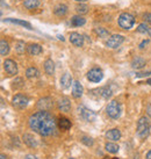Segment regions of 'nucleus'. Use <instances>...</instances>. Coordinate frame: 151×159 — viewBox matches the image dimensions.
<instances>
[{"mask_svg": "<svg viewBox=\"0 0 151 159\" xmlns=\"http://www.w3.org/2000/svg\"><path fill=\"white\" fill-rule=\"evenodd\" d=\"M147 111H148V115L151 117V102L148 105V107H147Z\"/></svg>", "mask_w": 151, "mask_h": 159, "instance_id": "e433bc0d", "label": "nucleus"}, {"mask_svg": "<svg viewBox=\"0 0 151 159\" xmlns=\"http://www.w3.org/2000/svg\"><path fill=\"white\" fill-rule=\"evenodd\" d=\"M58 39H59V40H62V41H64V37H63V36H61V35L58 36Z\"/></svg>", "mask_w": 151, "mask_h": 159, "instance_id": "79ce46f5", "label": "nucleus"}, {"mask_svg": "<svg viewBox=\"0 0 151 159\" xmlns=\"http://www.w3.org/2000/svg\"><path fill=\"white\" fill-rule=\"evenodd\" d=\"M149 44V40H145V41H143L142 43L140 44V49H144L145 48V45Z\"/></svg>", "mask_w": 151, "mask_h": 159, "instance_id": "c9c22d12", "label": "nucleus"}, {"mask_svg": "<svg viewBox=\"0 0 151 159\" xmlns=\"http://www.w3.org/2000/svg\"><path fill=\"white\" fill-rule=\"evenodd\" d=\"M148 33H149V35H150V37H151V28L149 29V31H148Z\"/></svg>", "mask_w": 151, "mask_h": 159, "instance_id": "a18cd8bd", "label": "nucleus"}, {"mask_svg": "<svg viewBox=\"0 0 151 159\" xmlns=\"http://www.w3.org/2000/svg\"><path fill=\"white\" fill-rule=\"evenodd\" d=\"M76 11H77L79 14H85V13H87V12H89V7H87L86 5L80 4L76 7Z\"/></svg>", "mask_w": 151, "mask_h": 159, "instance_id": "c756f323", "label": "nucleus"}, {"mask_svg": "<svg viewBox=\"0 0 151 159\" xmlns=\"http://www.w3.org/2000/svg\"><path fill=\"white\" fill-rule=\"evenodd\" d=\"M123 41H125V37L122 35H112V36H109V39L106 41V45L108 48L115 49V48H117V47H120Z\"/></svg>", "mask_w": 151, "mask_h": 159, "instance_id": "423d86ee", "label": "nucleus"}, {"mask_svg": "<svg viewBox=\"0 0 151 159\" xmlns=\"http://www.w3.org/2000/svg\"><path fill=\"white\" fill-rule=\"evenodd\" d=\"M106 137H107V139H111V141H113V142L119 141L121 138L120 130H119V129H111L109 131L106 133Z\"/></svg>", "mask_w": 151, "mask_h": 159, "instance_id": "4468645a", "label": "nucleus"}, {"mask_svg": "<svg viewBox=\"0 0 151 159\" xmlns=\"http://www.w3.org/2000/svg\"><path fill=\"white\" fill-rule=\"evenodd\" d=\"M78 111H79V114L80 116L85 120V121H89V122H93L94 120H95V113L92 111L91 109H87L86 107L84 106H80L78 108Z\"/></svg>", "mask_w": 151, "mask_h": 159, "instance_id": "6e6552de", "label": "nucleus"}, {"mask_svg": "<svg viewBox=\"0 0 151 159\" xmlns=\"http://www.w3.org/2000/svg\"><path fill=\"white\" fill-rule=\"evenodd\" d=\"M23 142H25V144L27 146H29V148H35L37 145V142H36V138L33 135L30 134H25L22 137Z\"/></svg>", "mask_w": 151, "mask_h": 159, "instance_id": "ddd939ff", "label": "nucleus"}, {"mask_svg": "<svg viewBox=\"0 0 151 159\" xmlns=\"http://www.w3.org/2000/svg\"><path fill=\"white\" fill-rule=\"evenodd\" d=\"M0 158H1V159H7V157H6L5 155H1V156H0Z\"/></svg>", "mask_w": 151, "mask_h": 159, "instance_id": "a19ab883", "label": "nucleus"}, {"mask_svg": "<svg viewBox=\"0 0 151 159\" xmlns=\"http://www.w3.org/2000/svg\"><path fill=\"white\" fill-rule=\"evenodd\" d=\"M27 51L30 56H36L42 52V47L40 44H29L27 47Z\"/></svg>", "mask_w": 151, "mask_h": 159, "instance_id": "2eb2a0df", "label": "nucleus"}, {"mask_svg": "<svg viewBox=\"0 0 151 159\" xmlns=\"http://www.w3.org/2000/svg\"><path fill=\"white\" fill-rule=\"evenodd\" d=\"M149 29H150V28L147 26V23H141V25H138V27H137V31L138 33H142V34L148 33Z\"/></svg>", "mask_w": 151, "mask_h": 159, "instance_id": "2f4dec72", "label": "nucleus"}, {"mask_svg": "<svg viewBox=\"0 0 151 159\" xmlns=\"http://www.w3.org/2000/svg\"><path fill=\"white\" fill-rule=\"evenodd\" d=\"M75 1H78V2H84V1H86V0H75Z\"/></svg>", "mask_w": 151, "mask_h": 159, "instance_id": "37998d69", "label": "nucleus"}, {"mask_svg": "<svg viewBox=\"0 0 151 159\" xmlns=\"http://www.w3.org/2000/svg\"><path fill=\"white\" fill-rule=\"evenodd\" d=\"M70 159H75V158H70Z\"/></svg>", "mask_w": 151, "mask_h": 159, "instance_id": "de8ad7c7", "label": "nucleus"}, {"mask_svg": "<svg viewBox=\"0 0 151 159\" xmlns=\"http://www.w3.org/2000/svg\"><path fill=\"white\" fill-rule=\"evenodd\" d=\"M39 75H40V72L36 67H29L26 71L27 78H36V77H39Z\"/></svg>", "mask_w": 151, "mask_h": 159, "instance_id": "a878e982", "label": "nucleus"}, {"mask_svg": "<svg viewBox=\"0 0 151 159\" xmlns=\"http://www.w3.org/2000/svg\"><path fill=\"white\" fill-rule=\"evenodd\" d=\"M106 111H107V114H108V116L112 117V119H114V120L119 119V117H120V115H121L120 103L116 101V100L111 101L109 103H108V106H107Z\"/></svg>", "mask_w": 151, "mask_h": 159, "instance_id": "7ed1b4c3", "label": "nucleus"}, {"mask_svg": "<svg viewBox=\"0 0 151 159\" xmlns=\"http://www.w3.org/2000/svg\"><path fill=\"white\" fill-rule=\"evenodd\" d=\"M9 51V45L8 43L6 42V41L1 40L0 42V53H1V56H6Z\"/></svg>", "mask_w": 151, "mask_h": 159, "instance_id": "393cba45", "label": "nucleus"}, {"mask_svg": "<svg viewBox=\"0 0 151 159\" xmlns=\"http://www.w3.org/2000/svg\"><path fill=\"white\" fill-rule=\"evenodd\" d=\"M143 18H144V20H145L147 22L151 23V13H145L143 15Z\"/></svg>", "mask_w": 151, "mask_h": 159, "instance_id": "f704fd0d", "label": "nucleus"}, {"mask_svg": "<svg viewBox=\"0 0 151 159\" xmlns=\"http://www.w3.org/2000/svg\"><path fill=\"white\" fill-rule=\"evenodd\" d=\"M67 12V7L65 5H57L55 9H53V13L56 14L57 16H64Z\"/></svg>", "mask_w": 151, "mask_h": 159, "instance_id": "aec40b11", "label": "nucleus"}, {"mask_svg": "<svg viewBox=\"0 0 151 159\" xmlns=\"http://www.w3.org/2000/svg\"><path fill=\"white\" fill-rule=\"evenodd\" d=\"M29 127L41 136H50L56 129V122L47 111H37L29 117Z\"/></svg>", "mask_w": 151, "mask_h": 159, "instance_id": "f257e3e1", "label": "nucleus"}, {"mask_svg": "<svg viewBox=\"0 0 151 159\" xmlns=\"http://www.w3.org/2000/svg\"><path fill=\"white\" fill-rule=\"evenodd\" d=\"M58 125H59V128L62 129V130H67V129L71 128V122L66 117H61L59 122H58Z\"/></svg>", "mask_w": 151, "mask_h": 159, "instance_id": "412c9836", "label": "nucleus"}, {"mask_svg": "<svg viewBox=\"0 0 151 159\" xmlns=\"http://www.w3.org/2000/svg\"><path fill=\"white\" fill-rule=\"evenodd\" d=\"M72 84V78L71 75H69V73H65V75H63L62 78H61V87L64 89H69Z\"/></svg>", "mask_w": 151, "mask_h": 159, "instance_id": "dca6fc26", "label": "nucleus"}, {"mask_svg": "<svg viewBox=\"0 0 151 159\" xmlns=\"http://www.w3.org/2000/svg\"><path fill=\"white\" fill-rule=\"evenodd\" d=\"M6 22H11V23H16V25H20V26H23L28 28V29H31V25L27 21H22V20H16V19H6L5 20Z\"/></svg>", "mask_w": 151, "mask_h": 159, "instance_id": "5701e85b", "label": "nucleus"}, {"mask_svg": "<svg viewBox=\"0 0 151 159\" xmlns=\"http://www.w3.org/2000/svg\"><path fill=\"white\" fill-rule=\"evenodd\" d=\"M51 106H53V102L50 98H44L39 101V107L41 108V111H48Z\"/></svg>", "mask_w": 151, "mask_h": 159, "instance_id": "f3484780", "label": "nucleus"}, {"mask_svg": "<svg viewBox=\"0 0 151 159\" xmlns=\"http://www.w3.org/2000/svg\"><path fill=\"white\" fill-rule=\"evenodd\" d=\"M81 142L84 143L85 145H87V146H92V145H93V141H92V138H89V137H83Z\"/></svg>", "mask_w": 151, "mask_h": 159, "instance_id": "72a5a7b5", "label": "nucleus"}, {"mask_svg": "<svg viewBox=\"0 0 151 159\" xmlns=\"http://www.w3.org/2000/svg\"><path fill=\"white\" fill-rule=\"evenodd\" d=\"M72 95L76 99H78V98H80L83 95V86H81V84H80L78 80L72 84Z\"/></svg>", "mask_w": 151, "mask_h": 159, "instance_id": "9b49d317", "label": "nucleus"}, {"mask_svg": "<svg viewBox=\"0 0 151 159\" xmlns=\"http://www.w3.org/2000/svg\"><path fill=\"white\" fill-rule=\"evenodd\" d=\"M1 2H4V0H1Z\"/></svg>", "mask_w": 151, "mask_h": 159, "instance_id": "49530a36", "label": "nucleus"}, {"mask_svg": "<svg viewBox=\"0 0 151 159\" xmlns=\"http://www.w3.org/2000/svg\"><path fill=\"white\" fill-rule=\"evenodd\" d=\"M27 159H37V158H36V157H34V156L29 155V156H27Z\"/></svg>", "mask_w": 151, "mask_h": 159, "instance_id": "4c0bfd02", "label": "nucleus"}, {"mask_svg": "<svg viewBox=\"0 0 151 159\" xmlns=\"http://www.w3.org/2000/svg\"><path fill=\"white\" fill-rule=\"evenodd\" d=\"M99 94L103 99H108V98L112 97V89L109 87H102V89H99Z\"/></svg>", "mask_w": 151, "mask_h": 159, "instance_id": "bb28decb", "label": "nucleus"}, {"mask_svg": "<svg viewBox=\"0 0 151 159\" xmlns=\"http://www.w3.org/2000/svg\"><path fill=\"white\" fill-rule=\"evenodd\" d=\"M22 84H23V80L21 78H16L13 81V87L14 89H20V87H22Z\"/></svg>", "mask_w": 151, "mask_h": 159, "instance_id": "473e14b6", "label": "nucleus"}, {"mask_svg": "<svg viewBox=\"0 0 151 159\" xmlns=\"http://www.w3.org/2000/svg\"><path fill=\"white\" fill-rule=\"evenodd\" d=\"M44 71L47 75H53V72H55V64L51 59H47L44 63Z\"/></svg>", "mask_w": 151, "mask_h": 159, "instance_id": "a211bd4d", "label": "nucleus"}, {"mask_svg": "<svg viewBox=\"0 0 151 159\" xmlns=\"http://www.w3.org/2000/svg\"><path fill=\"white\" fill-rule=\"evenodd\" d=\"M134 23H135V19L131 14L129 13H122L119 16V26L123 28L126 30H128L130 28H133Z\"/></svg>", "mask_w": 151, "mask_h": 159, "instance_id": "20e7f679", "label": "nucleus"}, {"mask_svg": "<svg viewBox=\"0 0 151 159\" xmlns=\"http://www.w3.org/2000/svg\"><path fill=\"white\" fill-rule=\"evenodd\" d=\"M150 134V123L147 117H141L137 122V135L140 138H147Z\"/></svg>", "mask_w": 151, "mask_h": 159, "instance_id": "f03ea898", "label": "nucleus"}, {"mask_svg": "<svg viewBox=\"0 0 151 159\" xmlns=\"http://www.w3.org/2000/svg\"><path fill=\"white\" fill-rule=\"evenodd\" d=\"M28 102H29V99L22 94H16V95H14L13 99H12V103H13V106L15 108H18V109H22L28 105Z\"/></svg>", "mask_w": 151, "mask_h": 159, "instance_id": "39448f33", "label": "nucleus"}, {"mask_svg": "<svg viewBox=\"0 0 151 159\" xmlns=\"http://www.w3.org/2000/svg\"><path fill=\"white\" fill-rule=\"evenodd\" d=\"M70 42L76 47H83L84 44V37L79 33H71L70 34Z\"/></svg>", "mask_w": 151, "mask_h": 159, "instance_id": "9d476101", "label": "nucleus"}, {"mask_svg": "<svg viewBox=\"0 0 151 159\" xmlns=\"http://www.w3.org/2000/svg\"><path fill=\"white\" fill-rule=\"evenodd\" d=\"M58 108L62 111L67 113V111H70V109H71V102H70V100L67 98H63V99H61L58 101Z\"/></svg>", "mask_w": 151, "mask_h": 159, "instance_id": "f8f14e48", "label": "nucleus"}, {"mask_svg": "<svg viewBox=\"0 0 151 159\" xmlns=\"http://www.w3.org/2000/svg\"><path fill=\"white\" fill-rule=\"evenodd\" d=\"M147 84L151 85V79H148V81H147Z\"/></svg>", "mask_w": 151, "mask_h": 159, "instance_id": "c03bdc74", "label": "nucleus"}, {"mask_svg": "<svg viewBox=\"0 0 151 159\" xmlns=\"http://www.w3.org/2000/svg\"><path fill=\"white\" fill-rule=\"evenodd\" d=\"M147 159H151V151H149L147 155Z\"/></svg>", "mask_w": 151, "mask_h": 159, "instance_id": "58836bf2", "label": "nucleus"}, {"mask_svg": "<svg viewBox=\"0 0 151 159\" xmlns=\"http://www.w3.org/2000/svg\"><path fill=\"white\" fill-rule=\"evenodd\" d=\"M86 20L84 18H81L80 15H76L71 19V25L75 27H80V26H84Z\"/></svg>", "mask_w": 151, "mask_h": 159, "instance_id": "4be33fe9", "label": "nucleus"}, {"mask_svg": "<svg viewBox=\"0 0 151 159\" xmlns=\"http://www.w3.org/2000/svg\"><path fill=\"white\" fill-rule=\"evenodd\" d=\"M4 69L9 75H15L18 73V66L16 63L12 59H6L4 62Z\"/></svg>", "mask_w": 151, "mask_h": 159, "instance_id": "1a4fd4ad", "label": "nucleus"}, {"mask_svg": "<svg viewBox=\"0 0 151 159\" xmlns=\"http://www.w3.org/2000/svg\"><path fill=\"white\" fill-rule=\"evenodd\" d=\"M103 78V72L100 69H92L87 73V79L92 83H99Z\"/></svg>", "mask_w": 151, "mask_h": 159, "instance_id": "0eeeda50", "label": "nucleus"}, {"mask_svg": "<svg viewBox=\"0 0 151 159\" xmlns=\"http://www.w3.org/2000/svg\"><path fill=\"white\" fill-rule=\"evenodd\" d=\"M95 33L99 35V37H109V31L105 28H95Z\"/></svg>", "mask_w": 151, "mask_h": 159, "instance_id": "c85d7f7f", "label": "nucleus"}, {"mask_svg": "<svg viewBox=\"0 0 151 159\" xmlns=\"http://www.w3.org/2000/svg\"><path fill=\"white\" fill-rule=\"evenodd\" d=\"M23 5H25L26 8L34 9L40 6V1H39V0H25V1H23Z\"/></svg>", "mask_w": 151, "mask_h": 159, "instance_id": "b1692460", "label": "nucleus"}, {"mask_svg": "<svg viewBox=\"0 0 151 159\" xmlns=\"http://www.w3.org/2000/svg\"><path fill=\"white\" fill-rule=\"evenodd\" d=\"M106 150L108 151V152H111V153H116L117 151H119V145L117 144H115V143H107L106 144Z\"/></svg>", "mask_w": 151, "mask_h": 159, "instance_id": "cd10ccee", "label": "nucleus"}, {"mask_svg": "<svg viewBox=\"0 0 151 159\" xmlns=\"http://www.w3.org/2000/svg\"><path fill=\"white\" fill-rule=\"evenodd\" d=\"M15 50H16L19 53H22L23 51H25V42L18 41V42L15 43Z\"/></svg>", "mask_w": 151, "mask_h": 159, "instance_id": "7c9ffc66", "label": "nucleus"}, {"mask_svg": "<svg viewBox=\"0 0 151 159\" xmlns=\"http://www.w3.org/2000/svg\"><path fill=\"white\" fill-rule=\"evenodd\" d=\"M145 64H147V62L143 58L136 57L133 61V63H131V66H133V69H137L138 70V69H142V67L145 66Z\"/></svg>", "mask_w": 151, "mask_h": 159, "instance_id": "6ab92c4d", "label": "nucleus"}, {"mask_svg": "<svg viewBox=\"0 0 151 159\" xmlns=\"http://www.w3.org/2000/svg\"><path fill=\"white\" fill-rule=\"evenodd\" d=\"M103 159H117V158H115V157H105Z\"/></svg>", "mask_w": 151, "mask_h": 159, "instance_id": "ea45409f", "label": "nucleus"}]
</instances>
